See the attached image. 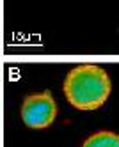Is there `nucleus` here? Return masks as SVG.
I'll use <instances>...</instances> for the list:
<instances>
[{"mask_svg": "<svg viewBox=\"0 0 119 147\" xmlns=\"http://www.w3.org/2000/svg\"><path fill=\"white\" fill-rule=\"evenodd\" d=\"M55 115H57V105L50 90L30 94L21 105V119H23L25 126L32 129L48 128L55 121Z\"/></svg>", "mask_w": 119, "mask_h": 147, "instance_id": "nucleus-2", "label": "nucleus"}, {"mask_svg": "<svg viewBox=\"0 0 119 147\" xmlns=\"http://www.w3.org/2000/svg\"><path fill=\"white\" fill-rule=\"evenodd\" d=\"M82 147H119V135L110 131H98L91 135Z\"/></svg>", "mask_w": 119, "mask_h": 147, "instance_id": "nucleus-3", "label": "nucleus"}, {"mask_svg": "<svg viewBox=\"0 0 119 147\" xmlns=\"http://www.w3.org/2000/svg\"><path fill=\"white\" fill-rule=\"evenodd\" d=\"M62 90L71 107L96 110L110 96V78L100 66H77L68 73Z\"/></svg>", "mask_w": 119, "mask_h": 147, "instance_id": "nucleus-1", "label": "nucleus"}]
</instances>
